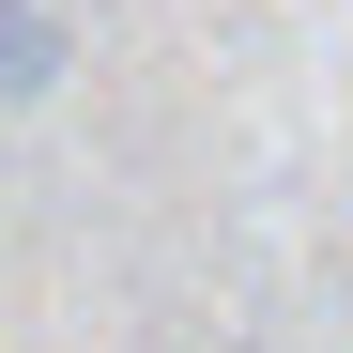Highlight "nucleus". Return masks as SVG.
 <instances>
[{
	"label": "nucleus",
	"mask_w": 353,
	"mask_h": 353,
	"mask_svg": "<svg viewBox=\"0 0 353 353\" xmlns=\"http://www.w3.org/2000/svg\"><path fill=\"white\" fill-rule=\"evenodd\" d=\"M77 77V16L62 0H0V108H46Z\"/></svg>",
	"instance_id": "f257e3e1"
}]
</instances>
